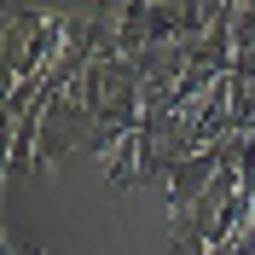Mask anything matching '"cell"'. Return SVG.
I'll list each match as a JSON object with an SVG mask.
<instances>
[{"mask_svg": "<svg viewBox=\"0 0 255 255\" xmlns=\"http://www.w3.org/2000/svg\"><path fill=\"white\" fill-rule=\"evenodd\" d=\"M6 255H41V250H35V244H12Z\"/></svg>", "mask_w": 255, "mask_h": 255, "instance_id": "1", "label": "cell"}]
</instances>
